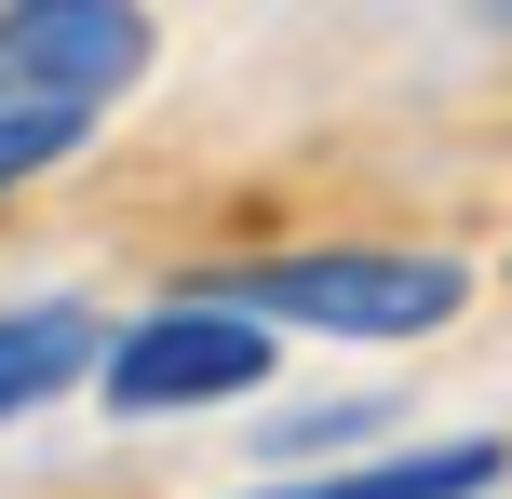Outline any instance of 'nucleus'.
<instances>
[{
	"label": "nucleus",
	"instance_id": "nucleus-1",
	"mask_svg": "<svg viewBox=\"0 0 512 499\" xmlns=\"http://www.w3.org/2000/svg\"><path fill=\"white\" fill-rule=\"evenodd\" d=\"M203 297L256 311L270 338H432L459 324L472 270L459 257H418V243H297V257H243V270H203Z\"/></svg>",
	"mask_w": 512,
	"mask_h": 499
},
{
	"label": "nucleus",
	"instance_id": "nucleus-2",
	"mask_svg": "<svg viewBox=\"0 0 512 499\" xmlns=\"http://www.w3.org/2000/svg\"><path fill=\"white\" fill-rule=\"evenodd\" d=\"M270 324L230 311V297H162V311H135L122 338L95 351V392L122 405V419H189V405H243V392H270Z\"/></svg>",
	"mask_w": 512,
	"mask_h": 499
},
{
	"label": "nucleus",
	"instance_id": "nucleus-3",
	"mask_svg": "<svg viewBox=\"0 0 512 499\" xmlns=\"http://www.w3.org/2000/svg\"><path fill=\"white\" fill-rule=\"evenodd\" d=\"M149 81V0H0V108H108Z\"/></svg>",
	"mask_w": 512,
	"mask_h": 499
},
{
	"label": "nucleus",
	"instance_id": "nucleus-4",
	"mask_svg": "<svg viewBox=\"0 0 512 499\" xmlns=\"http://www.w3.org/2000/svg\"><path fill=\"white\" fill-rule=\"evenodd\" d=\"M499 446H405V459H351V473H310V486H256V499H486Z\"/></svg>",
	"mask_w": 512,
	"mask_h": 499
},
{
	"label": "nucleus",
	"instance_id": "nucleus-5",
	"mask_svg": "<svg viewBox=\"0 0 512 499\" xmlns=\"http://www.w3.org/2000/svg\"><path fill=\"white\" fill-rule=\"evenodd\" d=\"M95 135V108H0V189H27V176H54V162Z\"/></svg>",
	"mask_w": 512,
	"mask_h": 499
}]
</instances>
